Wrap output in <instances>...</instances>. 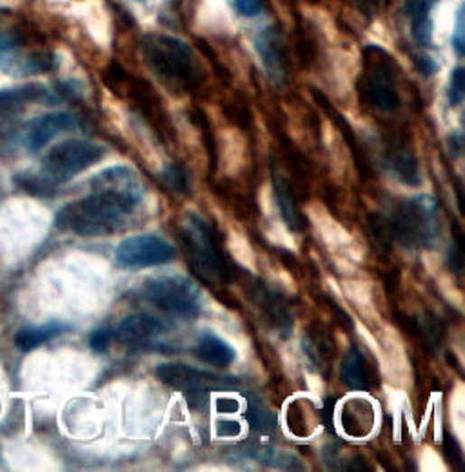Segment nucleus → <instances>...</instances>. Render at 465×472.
<instances>
[{
    "label": "nucleus",
    "mask_w": 465,
    "mask_h": 472,
    "mask_svg": "<svg viewBox=\"0 0 465 472\" xmlns=\"http://www.w3.org/2000/svg\"><path fill=\"white\" fill-rule=\"evenodd\" d=\"M115 340V333L113 329L109 328H102V329H97L91 338H89V347L95 351V353H102L109 347V344Z\"/></svg>",
    "instance_id": "c756f323"
},
{
    "label": "nucleus",
    "mask_w": 465,
    "mask_h": 472,
    "mask_svg": "<svg viewBox=\"0 0 465 472\" xmlns=\"http://www.w3.org/2000/svg\"><path fill=\"white\" fill-rule=\"evenodd\" d=\"M106 149L89 140H64L50 149L42 162V177L57 186L98 164Z\"/></svg>",
    "instance_id": "423d86ee"
},
{
    "label": "nucleus",
    "mask_w": 465,
    "mask_h": 472,
    "mask_svg": "<svg viewBox=\"0 0 465 472\" xmlns=\"http://www.w3.org/2000/svg\"><path fill=\"white\" fill-rule=\"evenodd\" d=\"M303 353L319 369H324V367H330V364L333 360L335 346L330 340V337L326 335V331H322L321 328L309 329L307 335L303 337Z\"/></svg>",
    "instance_id": "aec40b11"
},
{
    "label": "nucleus",
    "mask_w": 465,
    "mask_h": 472,
    "mask_svg": "<svg viewBox=\"0 0 465 472\" xmlns=\"http://www.w3.org/2000/svg\"><path fill=\"white\" fill-rule=\"evenodd\" d=\"M393 238L407 249H432L440 238V206L431 195H416L398 204L387 220Z\"/></svg>",
    "instance_id": "7ed1b4c3"
},
{
    "label": "nucleus",
    "mask_w": 465,
    "mask_h": 472,
    "mask_svg": "<svg viewBox=\"0 0 465 472\" xmlns=\"http://www.w3.org/2000/svg\"><path fill=\"white\" fill-rule=\"evenodd\" d=\"M79 118L73 113H48L33 118L26 127V147L30 151L42 149L57 134L77 127Z\"/></svg>",
    "instance_id": "4468645a"
},
{
    "label": "nucleus",
    "mask_w": 465,
    "mask_h": 472,
    "mask_svg": "<svg viewBox=\"0 0 465 472\" xmlns=\"http://www.w3.org/2000/svg\"><path fill=\"white\" fill-rule=\"evenodd\" d=\"M161 182L173 191L175 195L181 197H190L193 193V180H191V171L188 170L186 164L173 161L164 170L161 171Z\"/></svg>",
    "instance_id": "5701e85b"
},
{
    "label": "nucleus",
    "mask_w": 465,
    "mask_h": 472,
    "mask_svg": "<svg viewBox=\"0 0 465 472\" xmlns=\"http://www.w3.org/2000/svg\"><path fill=\"white\" fill-rule=\"evenodd\" d=\"M249 403H251V405L247 407L246 418H247L251 429H255V430H258V432H265V434L273 432L274 427H276V418H274V414H273L267 407H264V403H260L258 400L249 402Z\"/></svg>",
    "instance_id": "393cba45"
},
{
    "label": "nucleus",
    "mask_w": 465,
    "mask_h": 472,
    "mask_svg": "<svg viewBox=\"0 0 465 472\" xmlns=\"http://www.w3.org/2000/svg\"><path fill=\"white\" fill-rule=\"evenodd\" d=\"M177 249L159 235H133L124 238L115 251V262L122 269H147L173 262Z\"/></svg>",
    "instance_id": "1a4fd4ad"
},
{
    "label": "nucleus",
    "mask_w": 465,
    "mask_h": 472,
    "mask_svg": "<svg viewBox=\"0 0 465 472\" xmlns=\"http://www.w3.org/2000/svg\"><path fill=\"white\" fill-rule=\"evenodd\" d=\"M154 375L157 378L175 389L181 391L184 394L190 396H204L206 393L211 391H231L237 389L240 385L238 378H231V376H219L202 369H197L193 366L188 364H161L154 367Z\"/></svg>",
    "instance_id": "6e6552de"
},
{
    "label": "nucleus",
    "mask_w": 465,
    "mask_h": 472,
    "mask_svg": "<svg viewBox=\"0 0 465 472\" xmlns=\"http://www.w3.org/2000/svg\"><path fill=\"white\" fill-rule=\"evenodd\" d=\"M93 193L64 206L55 218L62 231L79 236H111L144 204L145 190L129 166H111L91 179Z\"/></svg>",
    "instance_id": "f257e3e1"
},
{
    "label": "nucleus",
    "mask_w": 465,
    "mask_h": 472,
    "mask_svg": "<svg viewBox=\"0 0 465 472\" xmlns=\"http://www.w3.org/2000/svg\"><path fill=\"white\" fill-rule=\"evenodd\" d=\"M447 98H449L451 106H460L465 98V69L461 66L454 68V71L451 75Z\"/></svg>",
    "instance_id": "cd10ccee"
},
{
    "label": "nucleus",
    "mask_w": 465,
    "mask_h": 472,
    "mask_svg": "<svg viewBox=\"0 0 465 472\" xmlns=\"http://www.w3.org/2000/svg\"><path fill=\"white\" fill-rule=\"evenodd\" d=\"M195 355L199 360L219 369H226L237 360V351L233 349V346L213 333H202L199 337Z\"/></svg>",
    "instance_id": "dca6fc26"
},
{
    "label": "nucleus",
    "mask_w": 465,
    "mask_h": 472,
    "mask_svg": "<svg viewBox=\"0 0 465 472\" xmlns=\"http://www.w3.org/2000/svg\"><path fill=\"white\" fill-rule=\"evenodd\" d=\"M364 97L378 111L393 113L400 107V91L396 82V68L393 59L380 48L366 50Z\"/></svg>",
    "instance_id": "0eeeda50"
},
{
    "label": "nucleus",
    "mask_w": 465,
    "mask_h": 472,
    "mask_svg": "<svg viewBox=\"0 0 465 472\" xmlns=\"http://www.w3.org/2000/svg\"><path fill=\"white\" fill-rule=\"evenodd\" d=\"M355 5L357 8L366 14V15H375V12L378 10V5H380V0H355Z\"/></svg>",
    "instance_id": "c9c22d12"
},
{
    "label": "nucleus",
    "mask_w": 465,
    "mask_h": 472,
    "mask_svg": "<svg viewBox=\"0 0 465 472\" xmlns=\"http://www.w3.org/2000/svg\"><path fill=\"white\" fill-rule=\"evenodd\" d=\"M21 44V39L12 32H0V55L15 50Z\"/></svg>",
    "instance_id": "72a5a7b5"
},
{
    "label": "nucleus",
    "mask_w": 465,
    "mask_h": 472,
    "mask_svg": "<svg viewBox=\"0 0 465 472\" xmlns=\"http://www.w3.org/2000/svg\"><path fill=\"white\" fill-rule=\"evenodd\" d=\"M249 294L255 305L265 317V320L284 337H287L293 329V314L287 305V300L282 292L269 287L262 280H255L249 285Z\"/></svg>",
    "instance_id": "9b49d317"
},
{
    "label": "nucleus",
    "mask_w": 465,
    "mask_h": 472,
    "mask_svg": "<svg viewBox=\"0 0 465 472\" xmlns=\"http://www.w3.org/2000/svg\"><path fill=\"white\" fill-rule=\"evenodd\" d=\"M217 409L220 412H235V411H238V402L233 400V398H219Z\"/></svg>",
    "instance_id": "4c0bfd02"
},
{
    "label": "nucleus",
    "mask_w": 465,
    "mask_h": 472,
    "mask_svg": "<svg viewBox=\"0 0 465 472\" xmlns=\"http://www.w3.org/2000/svg\"><path fill=\"white\" fill-rule=\"evenodd\" d=\"M135 3H138V5H144V3H147V0H135Z\"/></svg>",
    "instance_id": "58836bf2"
},
{
    "label": "nucleus",
    "mask_w": 465,
    "mask_h": 472,
    "mask_svg": "<svg viewBox=\"0 0 465 472\" xmlns=\"http://www.w3.org/2000/svg\"><path fill=\"white\" fill-rule=\"evenodd\" d=\"M255 51L264 66L267 79L280 86L287 80V57L282 37L274 26H265L253 39Z\"/></svg>",
    "instance_id": "9d476101"
},
{
    "label": "nucleus",
    "mask_w": 465,
    "mask_h": 472,
    "mask_svg": "<svg viewBox=\"0 0 465 472\" xmlns=\"http://www.w3.org/2000/svg\"><path fill=\"white\" fill-rule=\"evenodd\" d=\"M384 166L402 184H407L413 188L422 184V175H420L416 154H414L413 147L405 142V138H402V136H393L391 140H387L386 149H384Z\"/></svg>",
    "instance_id": "ddd939ff"
},
{
    "label": "nucleus",
    "mask_w": 465,
    "mask_h": 472,
    "mask_svg": "<svg viewBox=\"0 0 465 472\" xmlns=\"http://www.w3.org/2000/svg\"><path fill=\"white\" fill-rule=\"evenodd\" d=\"M48 89L42 84H26L14 89L0 91V116L15 113L32 102L44 100L48 97Z\"/></svg>",
    "instance_id": "6ab92c4d"
},
{
    "label": "nucleus",
    "mask_w": 465,
    "mask_h": 472,
    "mask_svg": "<svg viewBox=\"0 0 465 472\" xmlns=\"http://www.w3.org/2000/svg\"><path fill=\"white\" fill-rule=\"evenodd\" d=\"M461 258H463V240H461V235L456 233V238L449 251V265L456 273H461Z\"/></svg>",
    "instance_id": "7c9ffc66"
},
{
    "label": "nucleus",
    "mask_w": 465,
    "mask_h": 472,
    "mask_svg": "<svg viewBox=\"0 0 465 472\" xmlns=\"http://www.w3.org/2000/svg\"><path fill=\"white\" fill-rule=\"evenodd\" d=\"M414 62H416V66H418V71L423 73L425 77H429V75H432L434 71H438V64H436L431 57H427V55H418V57H414Z\"/></svg>",
    "instance_id": "f704fd0d"
},
{
    "label": "nucleus",
    "mask_w": 465,
    "mask_h": 472,
    "mask_svg": "<svg viewBox=\"0 0 465 472\" xmlns=\"http://www.w3.org/2000/svg\"><path fill=\"white\" fill-rule=\"evenodd\" d=\"M190 269L209 287H220L229 282L231 267L220 247L215 227L200 215L190 213L181 227Z\"/></svg>",
    "instance_id": "f03ea898"
},
{
    "label": "nucleus",
    "mask_w": 465,
    "mask_h": 472,
    "mask_svg": "<svg viewBox=\"0 0 465 472\" xmlns=\"http://www.w3.org/2000/svg\"><path fill=\"white\" fill-rule=\"evenodd\" d=\"M416 322V331L422 335L425 346L432 351H436L443 340V326L438 320L436 314L432 312H425L422 317L414 319Z\"/></svg>",
    "instance_id": "b1692460"
},
{
    "label": "nucleus",
    "mask_w": 465,
    "mask_h": 472,
    "mask_svg": "<svg viewBox=\"0 0 465 472\" xmlns=\"http://www.w3.org/2000/svg\"><path fill=\"white\" fill-rule=\"evenodd\" d=\"M436 0H405V14L411 19V35L413 41L425 48L432 41V21L431 10Z\"/></svg>",
    "instance_id": "f3484780"
},
{
    "label": "nucleus",
    "mask_w": 465,
    "mask_h": 472,
    "mask_svg": "<svg viewBox=\"0 0 465 472\" xmlns=\"http://www.w3.org/2000/svg\"><path fill=\"white\" fill-rule=\"evenodd\" d=\"M340 378L353 391H367L371 385V376L367 369L366 356L358 347H351L342 364H340Z\"/></svg>",
    "instance_id": "a211bd4d"
},
{
    "label": "nucleus",
    "mask_w": 465,
    "mask_h": 472,
    "mask_svg": "<svg viewBox=\"0 0 465 472\" xmlns=\"http://www.w3.org/2000/svg\"><path fill=\"white\" fill-rule=\"evenodd\" d=\"M271 177H273L274 197H276V202H278V208H280L282 220L285 222V226L293 233H300V229L303 226V218H302V213L298 209V202H296L291 182L278 170H273Z\"/></svg>",
    "instance_id": "2eb2a0df"
},
{
    "label": "nucleus",
    "mask_w": 465,
    "mask_h": 472,
    "mask_svg": "<svg viewBox=\"0 0 465 472\" xmlns=\"http://www.w3.org/2000/svg\"><path fill=\"white\" fill-rule=\"evenodd\" d=\"M57 66L55 55L48 53V51H37L28 55L21 64H19V71L21 73H48Z\"/></svg>",
    "instance_id": "a878e982"
},
{
    "label": "nucleus",
    "mask_w": 465,
    "mask_h": 472,
    "mask_svg": "<svg viewBox=\"0 0 465 472\" xmlns=\"http://www.w3.org/2000/svg\"><path fill=\"white\" fill-rule=\"evenodd\" d=\"M68 329H70V326H66L62 322H50V324L41 326V328H26V329H21L15 335V346L21 351L30 353V351L37 349L39 346L60 337Z\"/></svg>",
    "instance_id": "412c9836"
},
{
    "label": "nucleus",
    "mask_w": 465,
    "mask_h": 472,
    "mask_svg": "<svg viewBox=\"0 0 465 472\" xmlns=\"http://www.w3.org/2000/svg\"><path fill=\"white\" fill-rule=\"evenodd\" d=\"M317 97H319V102H322V104L326 106V109L331 113L330 116H331L333 122L340 127V131H342L346 142L351 145V151H353V156H355V164H357V168L360 170L362 175H369V162H367V156H366V153H362V147H360V143H358V140H357V134H355L353 127L349 125V122H348V120H346V118H344L337 109H333V107L330 106V102H328L322 95H317Z\"/></svg>",
    "instance_id": "4be33fe9"
},
{
    "label": "nucleus",
    "mask_w": 465,
    "mask_h": 472,
    "mask_svg": "<svg viewBox=\"0 0 465 472\" xmlns=\"http://www.w3.org/2000/svg\"><path fill=\"white\" fill-rule=\"evenodd\" d=\"M142 53L147 66L161 79L182 88L199 84L197 57L188 42L172 35H145Z\"/></svg>",
    "instance_id": "20e7f679"
},
{
    "label": "nucleus",
    "mask_w": 465,
    "mask_h": 472,
    "mask_svg": "<svg viewBox=\"0 0 465 472\" xmlns=\"http://www.w3.org/2000/svg\"><path fill=\"white\" fill-rule=\"evenodd\" d=\"M168 331H170V326L164 320H161L157 317H151V314H145V312L129 314V317H126L116 326V329H113L115 340L124 346H129V347L147 346L157 338H161L163 335H166Z\"/></svg>",
    "instance_id": "f8f14e48"
},
{
    "label": "nucleus",
    "mask_w": 465,
    "mask_h": 472,
    "mask_svg": "<svg viewBox=\"0 0 465 472\" xmlns=\"http://www.w3.org/2000/svg\"><path fill=\"white\" fill-rule=\"evenodd\" d=\"M140 296L173 317L195 319L202 310V291L197 282L184 274H161L147 278Z\"/></svg>",
    "instance_id": "39448f33"
},
{
    "label": "nucleus",
    "mask_w": 465,
    "mask_h": 472,
    "mask_svg": "<svg viewBox=\"0 0 465 472\" xmlns=\"http://www.w3.org/2000/svg\"><path fill=\"white\" fill-rule=\"evenodd\" d=\"M231 5L244 19H255L264 10V0H231Z\"/></svg>",
    "instance_id": "c85d7f7f"
},
{
    "label": "nucleus",
    "mask_w": 465,
    "mask_h": 472,
    "mask_svg": "<svg viewBox=\"0 0 465 472\" xmlns=\"http://www.w3.org/2000/svg\"><path fill=\"white\" fill-rule=\"evenodd\" d=\"M15 184L21 190H24V191H28L35 197H48V195H53V191H55V186L50 184L42 175L35 177V175H28V173L23 175L21 173V175L15 177Z\"/></svg>",
    "instance_id": "bb28decb"
},
{
    "label": "nucleus",
    "mask_w": 465,
    "mask_h": 472,
    "mask_svg": "<svg viewBox=\"0 0 465 472\" xmlns=\"http://www.w3.org/2000/svg\"><path fill=\"white\" fill-rule=\"evenodd\" d=\"M449 149H451V154L452 156H460L461 154V149H463V138H461V133H452L449 136Z\"/></svg>",
    "instance_id": "e433bc0d"
},
{
    "label": "nucleus",
    "mask_w": 465,
    "mask_h": 472,
    "mask_svg": "<svg viewBox=\"0 0 465 472\" xmlns=\"http://www.w3.org/2000/svg\"><path fill=\"white\" fill-rule=\"evenodd\" d=\"M456 28H454V35H452V46L456 50V53L461 57L463 50H465V35H463V8L458 10L456 15Z\"/></svg>",
    "instance_id": "2f4dec72"
},
{
    "label": "nucleus",
    "mask_w": 465,
    "mask_h": 472,
    "mask_svg": "<svg viewBox=\"0 0 465 472\" xmlns=\"http://www.w3.org/2000/svg\"><path fill=\"white\" fill-rule=\"evenodd\" d=\"M242 432V425L237 420H222L217 423L219 436H238Z\"/></svg>",
    "instance_id": "473e14b6"
}]
</instances>
